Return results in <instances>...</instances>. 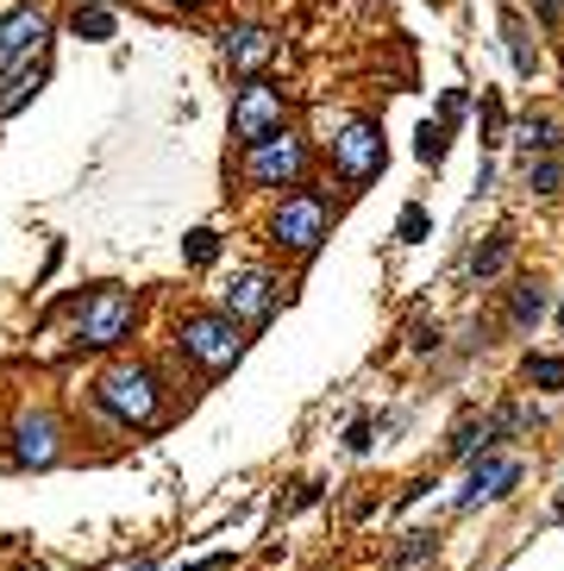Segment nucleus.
<instances>
[{
  "label": "nucleus",
  "instance_id": "obj_16",
  "mask_svg": "<svg viewBox=\"0 0 564 571\" xmlns=\"http://www.w3.org/2000/svg\"><path fill=\"white\" fill-rule=\"evenodd\" d=\"M514 145H521L526 151V163H533V151H558L564 138H558V126H552V119H521V126H514Z\"/></svg>",
  "mask_w": 564,
  "mask_h": 571
},
{
  "label": "nucleus",
  "instance_id": "obj_1",
  "mask_svg": "<svg viewBox=\"0 0 564 571\" xmlns=\"http://www.w3.org/2000/svg\"><path fill=\"white\" fill-rule=\"evenodd\" d=\"M100 414H114L119 427H157L163 421V377L151 364H114L95 383Z\"/></svg>",
  "mask_w": 564,
  "mask_h": 571
},
{
  "label": "nucleus",
  "instance_id": "obj_6",
  "mask_svg": "<svg viewBox=\"0 0 564 571\" xmlns=\"http://www.w3.org/2000/svg\"><path fill=\"white\" fill-rule=\"evenodd\" d=\"M308 138H295V133H276L270 145H257V151H245V177L264 182V189H301L308 182Z\"/></svg>",
  "mask_w": 564,
  "mask_h": 571
},
{
  "label": "nucleus",
  "instance_id": "obj_13",
  "mask_svg": "<svg viewBox=\"0 0 564 571\" xmlns=\"http://www.w3.org/2000/svg\"><path fill=\"white\" fill-rule=\"evenodd\" d=\"M502 39H508V57H514V76H533V70H540V51H533V32H526V20L514 7L502 13Z\"/></svg>",
  "mask_w": 564,
  "mask_h": 571
},
{
  "label": "nucleus",
  "instance_id": "obj_17",
  "mask_svg": "<svg viewBox=\"0 0 564 571\" xmlns=\"http://www.w3.org/2000/svg\"><path fill=\"white\" fill-rule=\"evenodd\" d=\"M540 315H545V289H540V283H521V289L508 296V327H521V334H526Z\"/></svg>",
  "mask_w": 564,
  "mask_h": 571
},
{
  "label": "nucleus",
  "instance_id": "obj_22",
  "mask_svg": "<svg viewBox=\"0 0 564 571\" xmlns=\"http://www.w3.org/2000/svg\"><path fill=\"white\" fill-rule=\"evenodd\" d=\"M526 189H540V195H558V189H564V158L526 163Z\"/></svg>",
  "mask_w": 564,
  "mask_h": 571
},
{
  "label": "nucleus",
  "instance_id": "obj_3",
  "mask_svg": "<svg viewBox=\"0 0 564 571\" xmlns=\"http://www.w3.org/2000/svg\"><path fill=\"white\" fill-rule=\"evenodd\" d=\"M283 119H289V95H283L276 82H264V76H257V82H245V88L233 95V138L245 145V151L270 145L276 133H289Z\"/></svg>",
  "mask_w": 564,
  "mask_h": 571
},
{
  "label": "nucleus",
  "instance_id": "obj_23",
  "mask_svg": "<svg viewBox=\"0 0 564 571\" xmlns=\"http://www.w3.org/2000/svg\"><path fill=\"white\" fill-rule=\"evenodd\" d=\"M427 233H433L427 208H421V201H408V208H402V220H395V239H402V245H421Z\"/></svg>",
  "mask_w": 564,
  "mask_h": 571
},
{
  "label": "nucleus",
  "instance_id": "obj_21",
  "mask_svg": "<svg viewBox=\"0 0 564 571\" xmlns=\"http://www.w3.org/2000/svg\"><path fill=\"white\" fill-rule=\"evenodd\" d=\"M182 257H189L195 271H207V264L220 257V233H214V226H195V233L182 239Z\"/></svg>",
  "mask_w": 564,
  "mask_h": 571
},
{
  "label": "nucleus",
  "instance_id": "obj_8",
  "mask_svg": "<svg viewBox=\"0 0 564 571\" xmlns=\"http://www.w3.org/2000/svg\"><path fill=\"white\" fill-rule=\"evenodd\" d=\"M332 170L345 182H370L383 170V133H376L370 119H351L345 133L332 138Z\"/></svg>",
  "mask_w": 564,
  "mask_h": 571
},
{
  "label": "nucleus",
  "instance_id": "obj_4",
  "mask_svg": "<svg viewBox=\"0 0 564 571\" xmlns=\"http://www.w3.org/2000/svg\"><path fill=\"white\" fill-rule=\"evenodd\" d=\"M132 320H138V302H132V289H119V283H100L88 302H76V339L95 346V352L119 346V339L132 334Z\"/></svg>",
  "mask_w": 564,
  "mask_h": 571
},
{
  "label": "nucleus",
  "instance_id": "obj_10",
  "mask_svg": "<svg viewBox=\"0 0 564 571\" xmlns=\"http://www.w3.org/2000/svg\"><path fill=\"white\" fill-rule=\"evenodd\" d=\"M514 484H521V458L483 453L477 465H470V484H465V496H458V509H477V503H502Z\"/></svg>",
  "mask_w": 564,
  "mask_h": 571
},
{
  "label": "nucleus",
  "instance_id": "obj_20",
  "mask_svg": "<svg viewBox=\"0 0 564 571\" xmlns=\"http://www.w3.org/2000/svg\"><path fill=\"white\" fill-rule=\"evenodd\" d=\"M526 371V383H533V390H564V358H545V352H533L521 364Z\"/></svg>",
  "mask_w": 564,
  "mask_h": 571
},
{
  "label": "nucleus",
  "instance_id": "obj_14",
  "mask_svg": "<svg viewBox=\"0 0 564 571\" xmlns=\"http://www.w3.org/2000/svg\"><path fill=\"white\" fill-rule=\"evenodd\" d=\"M514 257V239L508 233H489V245H477L465 264V276H477V283H489V276H502V264Z\"/></svg>",
  "mask_w": 564,
  "mask_h": 571
},
{
  "label": "nucleus",
  "instance_id": "obj_33",
  "mask_svg": "<svg viewBox=\"0 0 564 571\" xmlns=\"http://www.w3.org/2000/svg\"><path fill=\"white\" fill-rule=\"evenodd\" d=\"M558 320H564V308H558Z\"/></svg>",
  "mask_w": 564,
  "mask_h": 571
},
{
  "label": "nucleus",
  "instance_id": "obj_19",
  "mask_svg": "<svg viewBox=\"0 0 564 571\" xmlns=\"http://www.w3.org/2000/svg\"><path fill=\"white\" fill-rule=\"evenodd\" d=\"M76 39H88V44H100V39H114V7H76Z\"/></svg>",
  "mask_w": 564,
  "mask_h": 571
},
{
  "label": "nucleus",
  "instance_id": "obj_28",
  "mask_svg": "<svg viewBox=\"0 0 564 571\" xmlns=\"http://www.w3.org/2000/svg\"><path fill=\"white\" fill-rule=\"evenodd\" d=\"M533 7H540V20H558L564 13V0H533Z\"/></svg>",
  "mask_w": 564,
  "mask_h": 571
},
{
  "label": "nucleus",
  "instance_id": "obj_30",
  "mask_svg": "<svg viewBox=\"0 0 564 571\" xmlns=\"http://www.w3.org/2000/svg\"><path fill=\"white\" fill-rule=\"evenodd\" d=\"M170 7H207V0H170Z\"/></svg>",
  "mask_w": 564,
  "mask_h": 571
},
{
  "label": "nucleus",
  "instance_id": "obj_29",
  "mask_svg": "<svg viewBox=\"0 0 564 571\" xmlns=\"http://www.w3.org/2000/svg\"><path fill=\"white\" fill-rule=\"evenodd\" d=\"M226 565V552H214V559H201V565H189V571H220Z\"/></svg>",
  "mask_w": 564,
  "mask_h": 571
},
{
  "label": "nucleus",
  "instance_id": "obj_9",
  "mask_svg": "<svg viewBox=\"0 0 564 571\" xmlns=\"http://www.w3.org/2000/svg\"><path fill=\"white\" fill-rule=\"evenodd\" d=\"M44 39H51V13L44 7H13L0 20V70H20Z\"/></svg>",
  "mask_w": 564,
  "mask_h": 571
},
{
  "label": "nucleus",
  "instance_id": "obj_11",
  "mask_svg": "<svg viewBox=\"0 0 564 571\" xmlns=\"http://www.w3.org/2000/svg\"><path fill=\"white\" fill-rule=\"evenodd\" d=\"M220 51H226V70L233 76H245V82H257V70L276 57V32L270 25H233V32H220Z\"/></svg>",
  "mask_w": 564,
  "mask_h": 571
},
{
  "label": "nucleus",
  "instance_id": "obj_26",
  "mask_svg": "<svg viewBox=\"0 0 564 571\" xmlns=\"http://www.w3.org/2000/svg\"><path fill=\"white\" fill-rule=\"evenodd\" d=\"M465 107H470V95H465V88H446V101H439V114H446V126H451L458 114H465Z\"/></svg>",
  "mask_w": 564,
  "mask_h": 571
},
{
  "label": "nucleus",
  "instance_id": "obj_31",
  "mask_svg": "<svg viewBox=\"0 0 564 571\" xmlns=\"http://www.w3.org/2000/svg\"><path fill=\"white\" fill-rule=\"evenodd\" d=\"M0 465H13V458H7V446H0Z\"/></svg>",
  "mask_w": 564,
  "mask_h": 571
},
{
  "label": "nucleus",
  "instance_id": "obj_18",
  "mask_svg": "<svg viewBox=\"0 0 564 571\" xmlns=\"http://www.w3.org/2000/svg\"><path fill=\"white\" fill-rule=\"evenodd\" d=\"M446 151H451V126H446V119H427V126H421V145H414V158L439 170V163H446Z\"/></svg>",
  "mask_w": 564,
  "mask_h": 571
},
{
  "label": "nucleus",
  "instance_id": "obj_12",
  "mask_svg": "<svg viewBox=\"0 0 564 571\" xmlns=\"http://www.w3.org/2000/svg\"><path fill=\"white\" fill-rule=\"evenodd\" d=\"M220 315H233L238 327L252 320V327H264V320L276 315V283L264 271H245V276H233V289H226V308Z\"/></svg>",
  "mask_w": 564,
  "mask_h": 571
},
{
  "label": "nucleus",
  "instance_id": "obj_2",
  "mask_svg": "<svg viewBox=\"0 0 564 571\" xmlns=\"http://www.w3.org/2000/svg\"><path fill=\"white\" fill-rule=\"evenodd\" d=\"M175 346H182V358H195L207 377H220V371H233L238 352H245V327L233 315H182L175 320Z\"/></svg>",
  "mask_w": 564,
  "mask_h": 571
},
{
  "label": "nucleus",
  "instance_id": "obj_15",
  "mask_svg": "<svg viewBox=\"0 0 564 571\" xmlns=\"http://www.w3.org/2000/svg\"><path fill=\"white\" fill-rule=\"evenodd\" d=\"M44 82H51V70H44V63H32V70H20V76L7 82V88H0V119H13L25 107V101L39 95Z\"/></svg>",
  "mask_w": 564,
  "mask_h": 571
},
{
  "label": "nucleus",
  "instance_id": "obj_27",
  "mask_svg": "<svg viewBox=\"0 0 564 571\" xmlns=\"http://www.w3.org/2000/svg\"><path fill=\"white\" fill-rule=\"evenodd\" d=\"M414 346H421V352H433V346H439V327H427V320H421V327H414Z\"/></svg>",
  "mask_w": 564,
  "mask_h": 571
},
{
  "label": "nucleus",
  "instance_id": "obj_32",
  "mask_svg": "<svg viewBox=\"0 0 564 571\" xmlns=\"http://www.w3.org/2000/svg\"><path fill=\"white\" fill-rule=\"evenodd\" d=\"M132 571H145V565H132Z\"/></svg>",
  "mask_w": 564,
  "mask_h": 571
},
{
  "label": "nucleus",
  "instance_id": "obj_25",
  "mask_svg": "<svg viewBox=\"0 0 564 571\" xmlns=\"http://www.w3.org/2000/svg\"><path fill=\"white\" fill-rule=\"evenodd\" d=\"M345 453H370V421H364V414L345 427Z\"/></svg>",
  "mask_w": 564,
  "mask_h": 571
},
{
  "label": "nucleus",
  "instance_id": "obj_7",
  "mask_svg": "<svg viewBox=\"0 0 564 571\" xmlns=\"http://www.w3.org/2000/svg\"><path fill=\"white\" fill-rule=\"evenodd\" d=\"M7 440H13L7 458L25 465V472H44V465H57V458H63V427H57V414H51V409H20Z\"/></svg>",
  "mask_w": 564,
  "mask_h": 571
},
{
  "label": "nucleus",
  "instance_id": "obj_5",
  "mask_svg": "<svg viewBox=\"0 0 564 571\" xmlns=\"http://www.w3.org/2000/svg\"><path fill=\"white\" fill-rule=\"evenodd\" d=\"M327 226H332L327 201L313 195V189H301V195H289L283 208H276L270 239L283 245V252H295V257H313V252H320V239H327Z\"/></svg>",
  "mask_w": 564,
  "mask_h": 571
},
{
  "label": "nucleus",
  "instance_id": "obj_24",
  "mask_svg": "<svg viewBox=\"0 0 564 571\" xmlns=\"http://www.w3.org/2000/svg\"><path fill=\"white\" fill-rule=\"evenodd\" d=\"M433 547H439V533H402L395 565H421V559H433Z\"/></svg>",
  "mask_w": 564,
  "mask_h": 571
}]
</instances>
